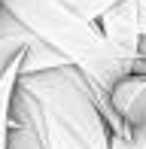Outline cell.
<instances>
[{
	"label": "cell",
	"instance_id": "cell-1",
	"mask_svg": "<svg viewBox=\"0 0 146 149\" xmlns=\"http://www.w3.org/2000/svg\"><path fill=\"white\" fill-rule=\"evenodd\" d=\"M9 116L34 128L40 149H110V128L91 85L73 67L22 76Z\"/></svg>",
	"mask_w": 146,
	"mask_h": 149
},
{
	"label": "cell",
	"instance_id": "cell-2",
	"mask_svg": "<svg viewBox=\"0 0 146 149\" xmlns=\"http://www.w3.org/2000/svg\"><path fill=\"white\" fill-rule=\"evenodd\" d=\"M0 6L91 85L101 110L110 107L107 94L113 85L131 76L137 67V58H128L116 46H110L95 22L82 18L61 0H0Z\"/></svg>",
	"mask_w": 146,
	"mask_h": 149
},
{
	"label": "cell",
	"instance_id": "cell-3",
	"mask_svg": "<svg viewBox=\"0 0 146 149\" xmlns=\"http://www.w3.org/2000/svg\"><path fill=\"white\" fill-rule=\"evenodd\" d=\"M107 100L128 131L146 128V73H131L119 79L107 94Z\"/></svg>",
	"mask_w": 146,
	"mask_h": 149
},
{
	"label": "cell",
	"instance_id": "cell-4",
	"mask_svg": "<svg viewBox=\"0 0 146 149\" xmlns=\"http://www.w3.org/2000/svg\"><path fill=\"white\" fill-rule=\"evenodd\" d=\"M101 33L107 37L110 46H116L122 55L137 58L140 49V24H137V0H125V3L113 6L107 15H101L97 22Z\"/></svg>",
	"mask_w": 146,
	"mask_h": 149
},
{
	"label": "cell",
	"instance_id": "cell-5",
	"mask_svg": "<svg viewBox=\"0 0 146 149\" xmlns=\"http://www.w3.org/2000/svg\"><path fill=\"white\" fill-rule=\"evenodd\" d=\"M22 55L0 76V149H6V143H9V107H12V94H15V85H18V73H22Z\"/></svg>",
	"mask_w": 146,
	"mask_h": 149
},
{
	"label": "cell",
	"instance_id": "cell-6",
	"mask_svg": "<svg viewBox=\"0 0 146 149\" xmlns=\"http://www.w3.org/2000/svg\"><path fill=\"white\" fill-rule=\"evenodd\" d=\"M58 67H70L61 55L43 46L40 40H31L28 49L22 55V76H34V73H49V70H58Z\"/></svg>",
	"mask_w": 146,
	"mask_h": 149
},
{
	"label": "cell",
	"instance_id": "cell-7",
	"mask_svg": "<svg viewBox=\"0 0 146 149\" xmlns=\"http://www.w3.org/2000/svg\"><path fill=\"white\" fill-rule=\"evenodd\" d=\"M64 6H70L73 12H79L82 18H88V22H101V15H107L113 6L125 3V0H61Z\"/></svg>",
	"mask_w": 146,
	"mask_h": 149
},
{
	"label": "cell",
	"instance_id": "cell-8",
	"mask_svg": "<svg viewBox=\"0 0 146 149\" xmlns=\"http://www.w3.org/2000/svg\"><path fill=\"white\" fill-rule=\"evenodd\" d=\"M6 149H40V140L28 122H18L9 116V143Z\"/></svg>",
	"mask_w": 146,
	"mask_h": 149
},
{
	"label": "cell",
	"instance_id": "cell-9",
	"mask_svg": "<svg viewBox=\"0 0 146 149\" xmlns=\"http://www.w3.org/2000/svg\"><path fill=\"white\" fill-rule=\"evenodd\" d=\"M110 149H146V128L128 134H110Z\"/></svg>",
	"mask_w": 146,
	"mask_h": 149
},
{
	"label": "cell",
	"instance_id": "cell-10",
	"mask_svg": "<svg viewBox=\"0 0 146 149\" xmlns=\"http://www.w3.org/2000/svg\"><path fill=\"white\" fill-rule=\"evenodd\" d=\"M0 40H34V37L18 24V18H12L9 12L0 6Z\"/></svg>",
	"mask_w": 146,
	"mask_h": 149
},
{
	"label": "cell",
	"instance_id": "cell-11",
	"mask_svg": "<svg viewBox=\"0 0 146 149\" xmlns=\"http://www.w3.org/2000/svg\"><path fill=\"white\" fill-rule=\"evenodd\" d=\"M28 43L31 40H0V76H3V70L12 64V61L28 49Z\"/></svg>",
	"mask_w": 146,
	"mask_h": 149
},
{
	"label": "cell",
	"instance_id": "cell-12",
	"mask_svg": "<svg viewBox=\"0 0 146 149\" xmlns=\"http://www.w3.org/2000/svg\"><path fill=\"white\" fill-rule=\"evenodd\" d=\"M137 24H140V37H146V0H137Z\"/></svg>",
	"mask_w": 146,
	"mask_h": 149
}]
</instances>
